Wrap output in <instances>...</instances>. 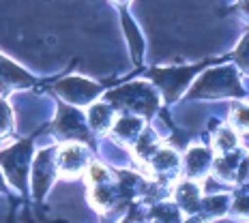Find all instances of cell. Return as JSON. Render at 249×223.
<instances>
[{"instance_id": "14", "label": "cell", "mask_w": 249, "mask_h": 223, "mask_svg": "<svg viewBox=\"0 0 249 223\" xmlns=\"http://www.w3.org/2000/svg\"><path fill=\"white\" fill-rule=\"evenodd\" d=\"M215 148H219L221 154H228L236 148V133L232 129H221L215 136Z\"/></svg>"}, {"instance_id": "5", "label": "cell", "mask_w": 249, "mask_h": 223, "mask_svg": "<svg viewBox=\"0 0 249 223\" xmlns=\"http://www.w3.org/2000/svg\"><path fill=\"white\" fill-rule=\"evenodd\" d=\"M54 133L62 139H82V142H92L90 133H88L84 118L80 116V112H75L73 107L60 105L58 116L54 122Z\"/></svg>"}, {"instance_id": "21", "label": "cell", "mask_w": 249, "mask_h": 223, "mask_svg": "<svg viewBox=\"0 0 249 223\" xmlns=\"http://www.w3.org/2000/svg\"><path fill=\"white\" fill-rule=\"evenodd\" d=\"M0 191H4V178H2V174H0Z\"/></svg>"}, {"instance_id": "10", "label": "cell", "mask_w": 249, "mask_h": 223, "mask_svg": "<svg viewBox=\"0 0 249 223\" xmlns=\"http://www.w3.org/2000/svg\"><path fill=\"white\" fill-rule=\"evenodd\" d=\"M211 159H213V153L204 146H196L187 153V159H185V165H187V174L189 176H200L206 172V168L211 165Z\"/></svg>"}, {"instance_id": "11", "label": "cell", "mask_w": 249, "mask_h": 223, "mask_svg": "<svg viewBox=\"0 0 249 223\" xmlns=\"http://www.w3.org/2000/svg\"><path fill=\"white\" fill-rule=\"evenodd\" d=\"M114 122V110L107 103H97V105L90 107L88 112V124L95 131H107Z\"/></svg>"}, {"instance_id": "6", "label": "cell", "mask_w": 249, "mask_h": 223, "mask_svg": "<svg viewBox=\"0 0 249 223\" xmlns=\"http://www.w3.org/2000/svg\"><path fill=\"white\" fill-rule=\"evenodd\" d=\"M56 176V148L41 150L35 159L33 165V191L35 200H41L45 195V191L50 189L52 180Z\"/></svg>"}, {"instance_id": "7", "label": "cell", "mask_w": 249, "mask_h": 223, "mask_svg": "<svg viewBox=\"0 0 249 223\" xmlns=\"http://www.w3.org/2000/svg\"><path fill=\"white\" fill-rule=\"evenodd\" d=\"M54 90L62 99L75 103V105H86L101 92V86L92 84L88 80H82V77H67V80H62L54 86Z\"/></svg>"}, {"instance_id": "3", "label": "cell", "mask_w": 249, "mask_h": 223, "mask_svg": "<svg viewBox=\"0 0 249 223\" xmlns=\"http://www.w3.org/2000/svg\"><path fill=\"white\" fill-rule=\"evenodd\" d=\"M213 60H204V62H198L194 67H172V69H153L148 73V77L155 82L159 88L163 90L165 99L168 101H176L180 97V92L185 90V86L191 82L194 73L206 69Z\"/></svg>"}, {"instance_id": "9", "label": "cell", "mask_w": 249, "mask_h": 223, "mask_svg": "<svg viewBox=\"0 0 249 223\" xmlns=\"http://www.w3.org/2000/svg\"><path fill=\"white\" fill-rule=\"evenodd\" d=\"M30 84H33V77L19 69V67H15L13 62L4 60L0 56V92L9 90L13 86H30Z\"/></svg>"}, {"instance_id": "8", "label": "cell", "mask_w": 249, "mask_h": 223, "mask_svg": "<svg viewBox=\"0 0 249 223\" xmlns=\"http://www.w3.org/2000/svg\"><path fill=\"white\" fill-rule=\"evenodd\" d=\"M56 157H58V163L56 168L60 170V174H80L82 168L86 165V150L77 144H69V146L56 150Z\"/></svg>"}, {"instance_id": "19", "label": "cell", "mask_w": 249, "mask_h": 223, "mask_svg": "<svg viewBox=\"0 0 249 223\" xmlns=\"http://www.w3.org/2000/svg\"><path fill=\"white\" fill-rule=\"evenodd\" d=\"M234 212H245V215H249V198H238L234 202Z\"/></svg>"}, {"instance_id": "22", "label": "cell", "mask_w": 249, "mask_h": 223, "mask_svg": "<svg viewBox=\"0 0 249 223\" xmlns=\"http://www.w3.org/2000/svg\"><path fill=\"white\" fill-rule=\"evenodd\" d=\"M116 2H121V4H127V2H129V0H116Z\"/></svg>"}, {"instance_id": "15", "label": "cell", "mask_w": 249, "mask_h": 223, "mask_svg": "<svg viewBox=\"0 0 249 223\" xmlns=\"http://www.w3.org/2000/svg\"><path fill=\"white\" fill-rule=\"evenodd\" d=\"M232 58L236 60V65L241 67V69H245L249 73V33L245 34V39L241 41V45L236 48V51L232 54Z\"/></svg>"}, {"instance_id": "17", "label": "cell", "mask_w": 249, "mask_h": 223, "mask_svg": "<svg viewBox=\"0 0 249 223\" xmlns=\"http://www.w3.org/2000/svg\"><path fill=\"white\" fill-rule=\"evenodd\" d=\"M204 206L206 208H209L213 215H215V212H224L226 210V206H228V198L226 195H217V198H209V200H204Z\"/></svg>"}, {"instance_id": "1", "label": "cell", "mask_w": 249, "mask_h": 223, "mask_svg": "<svg viewBox=\"0 0 249 223\" xmlns=\"http://www.w3.org/2000/svg\"><path fill=\"white\" fill-rule=\"evenodd\" d=\"M215 97L243 99V86L238 82L234 67H221V69H213L204 73L189 92V99H215Z\"/></svg>"}, {"instance_id": "4", "label": "cell", "mask_w": 249, "mask_h": 223, "mask_svg": "<svg viewBox=\"0 0 249 223\" xmlns=\"http://www.w3.org/2000/svg\"><path fill=\"white\" fill-rule=\"evenodd\" d=\"M30 154H33V139L15 144L0 153V165H2L7 178L13 183L15 189L26 191V176L30 168Z\"/></svg>"}, {"instance_id": "16", "label": "cell", "mask_w": 249, "mask_h": 223, "mask_svg": "<svg viewBox=\"0 0 249 223\" xmlns=\"http://www.w3.org/2000/svg\"><path fill=\"white\" fill-rule=\"evenodd\" d=\"M13 129V116H11V110L9 105L0 99V137H4L7 133H11Z\"/></svg>"}, {"instance_id": "2", "label": "cell", "mask_w": 249, "mask_h": 223, "mask_svg": "<svg viewBox=\"0 0 249 223\" xmlns=\"http://www.w3.org/2000/svg\"><path fill=\"white\" fill-rule=\"evenodd\" d=\"M106 101L112 107H123V110L140 114V116H150L159 105L157 95L146 84H129L118 90H112L107 92Z\"/></svg>"}, {"instance_id": "12", "label": "cell", "mask_w": 249, "mask_h": 223, "mask_svg": "<svg viewBox=\"0 0 249 223\" xmlns=\"http://www.w3.org/2000/svg\"><path fill=\"white\" fill-rule=\"evenodd\" d=\"M140 131H142V118L133 116V114H124L114 124V136L121 139H127V142L136 139L140 136Z\"/></svg>"}, {"instance_id": "20", "label": "cell", "mask_w": 249, "mask_h": 223, "mask_svg": "<svg viewBox=\"0 0 249 223\" xmlns=\"http://www.w3.org/2000/svg\"><path fill=\"white\" fill-rule=\"evenodd\" d=\"M232 9H236V11H245L249 15V0H238L236 7H232Z\"/></svg>"}, {"instance_id": "18", "label": "cell", "mask_w": 249, "mask_h": 223, "mask_svg": "<svg viewBox=\"0 0 249 223\" xmlns=\"http://www.w3.org/2000/svg\"><path fill=\"white\" fill-rule=\"evenodd\" d=\"M234 118L238 124H243V127H249V107H241V110L234 112Z\"/></svg>"}, {"instance_id": "13", "label": "cell", "mask_w": 249, "mask_h": 223, "mask_svg": "<svg viewBox=\"0 0 249 223\" xmlns=\"http://www.w3.org/2000/svg\"><path fill=\"white\" fill-rule=\"evenodd\" d=\"M176 200H178L180 208L191 215L200 208V187L194 183H183L176 191Z\"/></svg>"}]
</instances>
